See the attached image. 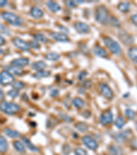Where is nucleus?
Listing matches in <instances>:
<instances>
[{"mask_svg":"<svg viewBox=\"0 0 137 155\" xmlns=\"http://www.w3.org/2000/svg\"><path fill=\"white\" fill-rule=\"evenodd\" d=\"M95 17V20L102 24H106L109 22V13L104 6H100L96 9Z\"/></svg>","mask_w":137,"mask_h":155,"instance_id":"1","label":"nucleus"},{"mask_svg":"<svg viewBox=\"0 0 137 155\" xmlns=\"http://www.w3.org/2000/svg\"><path fill=\"white\" fill-rule=\"evenodd\" d=\"M19 110V106L15 103L8 101H2L0 103V110L7 114H15Z\"/></svg>","mask_w":137,"mask_h":155,"instance_id":"2","label":"nucleus"},{"mask_svg":"<svg viewBox=\"0 0 137 155\" xmlns=\"http://www.w3.org/2000/svg\"><path fill=\"white\" fill-rule=\"evenodd\" d=\"M104 42L108 49L113 54L119 55L121 53V48L119 43L115 40L109 37H106L104 38Z\"/></svg>","mask_w":137,"mask_h":155,"instance_id":"3","label":"nucleus"},{"mask_svg":"<svg viewBox=\"0 0 137 155\" xmlns=\"http://www.w3.org/2000/svg\"><path fill=\"white\" fill-rule=\"evenodd\" d=\"M3 19L9 24L15 26H19L22 24L23 20L17 15L10 12H3L1 15Z\"/></svg>","mask_w":137,"mask_h":155,"instance_id":"4","label":"nucleus"},{"mask_svg":"<svg viewBox=\"0 0 137 155\" xmlns=\"http://www.w3.org/2000/svg\"><path fill=\"white\" fill-rule=\"evenodd\" d=\"M15 81L14 76L7 70L0 72V83L3 86H8L12 83Z\"/></svg>","mask_w":137,"mask_h":155,"instance_id":"5","label":"nucleus"},{"mask_svg":"<svg viewBox=\"0 0 137 155\" xmlns=\"http://www.w3.org/2000/svg\"><path fill=\"white\" fill-rule=\"evenodd\" d=\"M82 143L84 144V145H86L90 150H96L98 148V144L97 141L90 136H84L82 139Z\"/></svg>","mask_w":137,"mask_h":155,"instance_id":"6","label":"nucleus"},{"mask_svg":"<svg viewBox=\"0 0 137 155\" xmlns=\"http://www.w3.org/2000/svg\"><path fill=\"white\" fill-rule=\"evenodd\" d=\"M113 114L109 110L105 111L101 114L100 117V123L104 126H108L113 122Z\"/></svg>","mask_w":137,"mask_h":155,"instance_id":"7","label":"nucleus"},{"mask_svg":"<svg viewBox=\"0 0 137 155\" xmlns=\"http://www.w3.org/2000/svg\"><path fill=\"white\" fill-rule=\"evenodd\" d=\"M12 43L17 48L22 51H28L30 50V45L27 42L19 37H15L12 39Z\"/></svg>","mask_w":137,"mask_h":155,"instance_id":"8","label":"nucleus"},{"mask_svg":"<svg viewBox=\"0 0 137 155\" xmlns=\"http://www.w3.org/2000/svg\"><path fill=\"white\" fill-rule=\"evenodd\" d=\"M118 37L122 41V43L126 46L132 44V43H133V42H134L133 37L127 33V32H125V30H120L119 33H118Z\"/></svg>","mask_w":137,"mask_h":155,"instance_id":"9","label":"nucleus"},{"mask_svg":"<svg viewBox=\"0 0 137 155\" xmlns=\"http://www.w3.org/2000/svg\"><path fill=\"white\" fill-rule=\"evenodd\" d=\"M100 90L102 95L107 99H111L113 97V92L110 89V88L105 83H102L100 85Z\"/></svg>","mask_w":137,"mask_h":155,"instance_id":"10","label":"nucleus"},{"mask_svg":"<svg viewBox=\"0 0 137 155\" xmlns=\"http://www.w3.org/2000/svg\"><path fill=\"white\" fill-rule=\"evenodd\" d=\"M74 27H75V30H77L79 33L85 34L88 33V32L90 31V27H89V25L81 22H76L75 25H74Z\"/></svg>","mask_w":137,"mask_h":155,"instance_id":"11","label":"nucleus"},{"mask_svg":"<svg viewBox=\"0 0 137 155\" xmlns=\"http://www.w3.org/2000/svg\"><path fill=\"white\" fill-rule=\"evenodd\" d=\"M49 35H50L53 39H55L57 41L67 42L69 41L68 37L66 36V34L64 33H60V32H52L49 34Z\"/></svg>","mask_w":137,"mask_h":155,"instance_id":"12","label":"nucleus"},{"mask_svg":"<svg viewBox=\"0 0 137 155\" xmlns=\"http://www.w3.org/2000/svg\"><path fill=\"white\" fill-rule=\"evenodd\" d=\"M11 64L13 66L18 67V68H23L28 66L29 64V59L25 57H21V58H18L16 59H14L11 62Z\"/></svg>","mask_w":137,"mask_h":155,"instance_id":"13","label":"nucleus"},{"mask_svg":"<svg viewBox=\"0 0 137 155\" xmlns=\"http://www.w3.org/2000/svg\"><path fill=\"white\" fill-rule=\"evenodd\" d=\"M30 14L32 17L36 19H40L42 18L44 15V13H43V11L41 9H40L39 7L37 6H34L32 7L30 11Z\"/></svg>","mask_w":137,"mask_h":155,"instance_id":"14","label":"nucleus"},{"mask_svg":"<svg viewBox=\"0 0 137 155\" xmlns=\"http://www.w3.org/2000/svg\"><path fill=\"white\" fill-rule=\"evenodd\" d=\"M93 52L96 56L99 57H102V58H105L107 57V53L105 50V49L104 48L99 46H96L93 48Z\"/></svg>","mask_w":137,"mask_h":155,"instance_id":"15","label":"nucleus"},{"mask_svg":"<svg viewBox=\"0 0 137 155\" xmlns=\"http://www.w3.org/2000/svg\"><path fill=\"white\" fill-rule=\"evenodd\" d=\"M5 69L8 72L12 74V75L13 74H15V75H21L24 72L21 68L15 66H5Z\"/></svg>","mask_w":137,"mask_h":155,"instance_id":"16","label":"nucleus"},{"mask_svg":"<svg viewBox=\"0 0 137 155\" xmlns=\"http://www.w3.org/2000/svg\"><path fill=\"white\" fill-rule=\"evenodd\" d=\"M22 141L25 144V145H26V146L27 147V148L29 149L30 151H32V152H39V148H38L37 147H36L35 145H34L33 143H32L31 141L28 139L27 137H23Z\"/></svg>","mask_w":137,"mask_h":155,"instance_id":"17","label":"nucleus"},{"mask_svg":"<svg viewBox=\"0 0 137 155\" xmlns=\"http://www.w3.org/2000/svg\"><path fill=\"white\" fill-rule=\"evenodd\" d=\"M129 135V132L126 130L123 133H118L116 134L115 135V140L119 143H124L125 141L127 139V137H128Z\"/></svg>","mask_w":137,"mask_h":155,"instance_id":"18","label":"nucleus"},{"mask_svg":"<svg viewBox=\"0 0 137 155\" xmlns=\"http://www.w3.org/2000/svg\"><path fill=\"white\" fill-rule=\"evenodd\" d=\"M8 149V144L7 140L3 136H0V153L3 154L6 152Z\"/></svg>","mask_w":137,"mask_h":155,"instance_id":"19","label":"nucleus"},{"mask_svg":"<svg viewBox=\"0 0 137 155\" xmlns=\"http://www.w3.org/2000/svg\"><path fill=\"white\" fill-rule=\"evenodd\" d=\"M47 6L48 7V8L50 10L51 12L53 13H56L58 12L61 9L60 8V5L58 4V3L55 2V1H49L47 2Z\"/></svg>","mask_w":137,"mask_h":155,"instance_id":"20","label":"nucleus"},{"mask_svg":"<svg viewBox=\"0 0 137 155\" xmlns=\"http://www.w3.org/2000/svg\"><path fill=\"white\" fill-rule=\"evenodd\" d=\"M3 133L6 135H7L8 137H10V138H17L19 137H20V133L19 132H17L16 130H14L10 129V128H6L3 130Z\"/></svg>","mask_w":137,"mask_h":155,"instance_id":"21","label":"nucleus"},{"mask_svg":"<svg viewBox=\"0 0 137 155\" xmlns=\"http://www.w3.org/2000/svg\"><path fill=\"white\" fill-rule=\"evenodd\" d=\"M127 55L132 62L137 63V47H132L129 49Z\"/></svg>","mask_w":137,"mask_h":155,"instance_id":"22","label":"nucleus"},{"mask_svg":"<svg viewBox=\"0 0 137 155\" xmlns=\"http://www.w3.org/2000/svg\"><path fill=\"white\" fill-rule=\"evenodd\" d=\"M32 68L33 70H44L45 68H47V64H45L44 62H41V61H39V62H34L33 64L32 65Z\"/></svg>","mask_w":137,"mask_h":155,"instance_id":"23","label":"nucleus"},{"mask_svg":"<svg viewBox=\"0 0 137 155\" xmlns=\"http://www.w3.org/2000/svg\"><path fill=\"white\" fill-rule=\"evenodd\" d=\"M75 128L77 130L82 133H85L89 129L88 124L84 123V122H79L75 125Z\"/></svg>","mask_w":137,"mask_h":155,"instance_id":"24","label":"nucleus"},{"mask_svg":"<svg viewBox=\"0 0 137 155\" xmlns=\"http://www.w3.org/2000/svg\"><path fill=\"white\" fill-rule=\"evenodd\" d=\"M13 146L17 152L19 153H24L25 152V146L19 141H15L13 142Z\"/></svg>","mask_w":137,"mask_h":155,"instance_id":"25","label":"nucleus"},{"mask_svg":"<svg viewBox=\"0 0 137 155\" xmlns=\"http://www.w3.org/2000/svg\"><path fill=\"white\" fill-rule=\"evenodd\" d=\"M51 74V72L49 71H46V70H40L36 72L34 74L33 76L34 78H37V79H41V78L43 77H47Z\"/></svg>","mask_w":137,"mask_h":155,"instance_id":"26","label":"nucleus"},{"mask_svg":"<svg viewBox=\"0 0 137 155\" xmlns=\"http://www.w3.org/2000/svg\"><path fill=\"white\" fill-rule=\"evenodd\" d=\"M109 152L112 155H123L121 148L116 145H110L109 147Z\"/></svg>","mask_w":137,"mask_h":155,"instance_id":"27","label":"nucleus"},{"mask_svg":"<svg viewBox=\"0 0 137 155\" xmlns=\"http://www.w3.org/2000/svg\"><path fill=\"white\" fill-rule=\"evenodd\" d=\"M130 8V4L127 2H121L118 5V9L122 13H127Z\"/></svg>","mask_w":137,"mask_h":155,"instance_id":"28","label":"nucleus"},{"mask_svg":"<svg viewBox=\"0 0 137 155\" xmlns=\"http://www.w3.org/2000/svg\"><path fill=\"white\" fill-rule=\"evenodd\" d=\"M73 104L74 105V106H75L76 108L82 109L84 106L85 103H84V101L82 99L77 97V98L74 99L73 100Z\"/></svg>","mask_w":137,"mask_h":155,"instance_id":"29","label":"nucleus"},{"mask_svg":"<svg viewBox=\"0 0 137 155\" xmlns=\"http://www.w3.org/2000/svg\"><path fill=\"white\" fill-rule=\"evenodd\" d=\"M45 59L49 61H57L60 59V55L56 53H49L45 55Z\"/></svg>","mask_w":137,"mask_h":155,"instance_id":"30","label":"nucleus"},{"mask_svg":"<svg viewBox=\"0 0 137 155\" xmlns=\"http://www.w3.org/2000/svg\"><path fill=\"white\" fill-rule=\"evenodd\" d=\"M34 39L37 42H41V43H45L47 41V38L42 33H37L34 35Z\"/></svg>","mask_w":137,"mask_h":155,"instance_id":"31","label":"nucleus"},{"mask_svg":"<svg viewBox=\"0 0 137 155\" xmlns=\"http://www.w3.org/2000/svg\"><path fill=\"white\" fill-rule=\"evenodd\" d=\"M115 123L116 127H117V128H119V129H121V128L125 126L124 119H123V117H121V116H119V117H117V119H116Z\"/></svg>","mask_w":137,"mask_h":155,"instance_id":"32","label":"nucleus"},{"mask_svg":"<svg viewBox=\"0 0 137 155\" xmlns=\"http://www.w3.org/2000/svg\"><path fill=\"white\" fill-rule=\"evenodd\" d=\"M125 114L129 120H133L136 115L135 112L132 109H126L125 111Z\"/></svg>","mask_w":137,"mask_h":155,"instance_id":"33","label":"nucleus"},{"mask_svg":"<svg viewBox=\"0 0 137 155\" xmlns=\"http://www.w3.org/2000/svg\"><path fill=\"white\" fill-rule=\"evenodd\" d=\"M0 33L5 34L6 36H10V31L5 25L0 24Z\"/></svg>","mask_w":137,"mask_h":155,"instance_id":"34","label":"nucleus"},{"mask_svg":"<svg viewBox=\"0 0 137 155\" xmlns=\"http://www.w3.org/2000/svg\"><path fill=\"white\" fill-rule=\"evenodd\" d=\"M108 22L110 23V24L111 25V26H115V27H119V26H121V23H120L119 21L118 20L117 18H115V17H113L109 19V22Z\"/></svg>","mask_w":137,"mask_h":155,"instance_id":"35","label":"nucleus"},{"mask_svg":"<svg viewBox=\"0 0 137 155\" xmlns=\"http://www.w3.org/2000/svg\"><path fill=\"white\" fill-rule=\"evenodd\" d=\"M25 84L23 83L22 81H16L13 83L12 87L15 90H20L23 89L24 88Z\"/></svg>","mask_w":137,"mask_h":155,"instance_id":"36","label":"nucleus"},{"mask_svg":"<svg viewBox=\"0 0 137 155\" xmlns=\"http://www.w3.org/2000/svg\"><path fill=\"white\" fill-rule=\"evenodd\" d=\"M59 116H60L64 121L66 122V123H71L72 121H73V119H72L71 116H69L67 115V114L64 113H60L59 114Z\"/></svg>","mask_w":137,"mask_h":155,"instance_id":"37","label":"nucleus"},{"mask_svg":"<svg viewBox=\"0 0 137 155\" xmlns=\"http://www.w3.org/2000/svg\"><path fill=\"white\" fill-rule=\"evenodd\" d=\"M19 93L18 90H11L9 92H8V96H10L11 98L12 99H15L17 98V97L19 96Z\"/></svg>","mask_w":137,"mask_h":155,"instance_id":"38","label":"nucleus"},{"mask_svg":"<svg viewBox=\"0 0 137 155\" xmlns=\"http://www.w3.org/2000/svg\"><path fill=\"white\" fill-rule=\"evenodd\" d=\"M71 152V148L68 145L64 144L63 146H62V153H63L64 155L69 154Z\"/></svg>","mask_w":137,"mask_h":155,"instance_id":"39","label":"nucleus"},{"mask_svg":"<svg viewBox=\"0 0 137 155\" xmlns=\"http://www.w3.org/2000/svg\"><path fill=\"white\" fill-rule=\"evenodd\" d=\"M75 155H87L88 153H87L86 150H85L84 149L82 148H77L75 150Z\"/></svg>","mask_w":137,"mask_h":155,"instance_id":"40","label":"nucleus"},{"mask_svg":"<svg viewBox=\"0 0 137 155\" xmlns=\"http://www.w3.org/2000/svg\"><path fill=\"white\" fill-rule=\"evenodd\" d=\"M87 74H88V73H87V72L86 71H82L80 72L78 75H77V79H78L79 81H82L86 76H87Z\"/></svg>","mask_w":137,"mask_h":155,"instance_id":"41","label":"nucleus"},{"mask_svg":"<svg viewBox=\"0 0 137 155\" xmlns=\"http://www.w3.org/2000/svg\"><path fill=\"white\" fill-rule=\"evenodd\" d=\"M65 4L66 6L70 8H73L76 6V2L74 1H66Z\"/></svg>","mask_w":137,"mask_h":155,"instance_id":"42","label":"nucleus"},{"mask_svg":"<svg viewBox=\"0 0 137 155\" xmlns=\"http://www.w3.org/2000/svg\"><path fill=\"white\" fill-rule=\"evenodd\" d=\"M29 45H30V47L33 48L37 49V48H40L39 43H38L37 41H35V40H33V41H30V43H29Z\"/></svg>","mask_w":137,"mask_h":155,"instance_id":"43","label":"nucleus"},{"mask_svg":"<svg viewBox=\"0 0 137 155\" xmlns=\"http://www.w3.org/2000/svg\"><path fill=\"white\" fill-rule=\"evenodd\" d=\"M91 86H92V83H91V81L90 80H86V81H84L83 83H82V86H83V88L82 89H86V88H89L91 87Z\"/></svg>","mask_w":137,"mask_h":155,"instance_id":"44","label":"nucleus"},{"mask_svg":"<svg viewBox=\"0 0 137 155\" xmlns=\"http://www.w3.org/2000/svg\"><path fill=\"white\" fill-rule=\"evenodd\" d=\"M82 115L84 118H89L91 115V112L89 110H84L82 113Z\"/></svg>","mask_w":137,"mask_h":155,"instance_id":"45","label":"nucleus"},{"mask_svg":"<svg viewBox=\"0 0 137 155\" xmlns=\"http://www.w3.org/2000/svg\"><path fill=\"white\" fill-rule=\"evenodd\" d=\"M131 20H132L133 24H134L137 27V14L133 15L132 17H131Z\"/></svg>","mask_w":137,"mask_h":155,"instance_id":"46","label":"nucleus"},{"mask_svg":"<svg viewBox=\"0 0 137 155\" xmlns=\"http://www.w3.org/2000/svg\"><path fill=\"white\" fill-rule=\"evenodd\" d=\"M58 94H59V91L58 90H57V89H54V90H53L51 92L50 95H51V97H54L58 96Z\"/></svg>","mask_w":137,"mask_h":155,"instance_id":"47","label":"nucleus"},{"mask_svg":"<svg viewBox=\"0 0 137 155\" xmlns=\"http://www.w3.org/2000/svg\"><path fill=\"white\" fill-rule=\"evenodd\" d=\"M8 4V1L6 0H0V8L5 6Z\"/></svg>","mask_w":137,"mask_h":155,"instance_id":"48","label":"nucleus"},{"mask_svg":"<svg viewBox=\"0 0 137 155\" xmlns=\"http://www.w3.org/2000/svg\"><path fill=\"white\" fill-rule=\"evenodd\" d=\"M5 42H6V41H5L4 38H3L2 36L0 35V46H2V45L4 44Z\"/></svg>","mask_w":137,"mask_h":155,"instance_id":"49","label":"nucleus"},{"mask_svg":"<svg viewBox=\"0 0 137 155\" xmlns=\"http://www.w3.org/2000/svg\"><path fill=\"white\" fill-rule=\"evenodd\" d=\"M59 28H60V29L61 30H62V31H64V32H69L67 29H66L65 27H64V26H59Z\"/></svg>","mask_w":137,"mask_h":155,"instance_id":"50","label":"nucleus"},{"mask_svg":"<svg viewBox=\"0 0 137 155\" xmlns=\"http://www.w3.org/2000/svg\"><path fill=\"white\" fill-rule=\"evenodd\" d=\"M3 97H4V95H3V93L2 90H1V88H0V100L3 99Z\"/></svg>","mask_w":137,"mask_h":155,"instance_id":"51","label":"nucleus"},{"mask_svg":"<svg viewBox=\"0 0 137 155\" xmlns=\"http://www.w3.org/2000/svg\"><path fill=\"white\" fill-rule=\"evenodd\" d=\"M2 53H3V50L1 49V48H0V55H1V54H2Z\"/></svg>","mask_w":137,"mask_h":155,"instance_id":"52","label":"nucleus"},{"mask_svg":"<svg viewBox=\"0 0 137 155\" xmlns=\"http://www.w3.org/2000/svg\"><path fill=\"white\" fill-rule=\"evenodd\" d=\"M136 129H137V121H136Z\"/></svg>","mask_w":137,"mask_h":155,"instance_id":"53","label":"nucleus"}]
</instances>
